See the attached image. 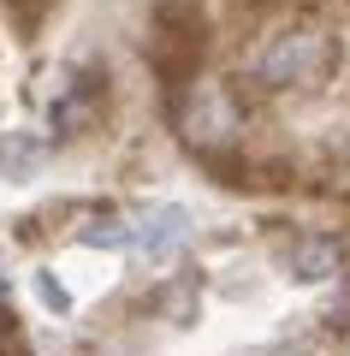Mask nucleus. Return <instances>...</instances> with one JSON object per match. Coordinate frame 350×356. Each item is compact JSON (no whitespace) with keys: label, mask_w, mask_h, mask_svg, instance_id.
<instances>
[{"label":"nucleus","mask_w":350,"mask_h":356,"mask_svg":"<svg viewBox=\"0 0 350 356\" xmlns=\"http://www.w3.org/2000/svg\"><path fill=\"white\" fill-rule=\"evenodd\" d=\"M36 285H42V297H48V303H54V309H65V291H60V285H54V280H48V273H42V280H36Z\"/></svg>","instance_id":"nucleus-8"},{"label":"nucleus","mask_w":350,"mask_h":356,"mask_svg":"<svg viewBox=\"0 0 350 356\" xmlns=\"http://www.w3.org/2000/svg\"><path fill=\"white\" fill-rule=\"evenodd\" d=\"M48 6H54V0H6V18H13L18 30H36Z\"/></svg>","instance_id":"nucleus-7"},{"label":"nucleus","mask_w":350,"mask_h":356,"mask_svg":"<svg viewBox=\"0 0 350 356\" xmlns=\"http://www.w3.org/2000/svg\"><path fill=\"white\" fill-rule=\"evenodd\" d=\"M338 48L326 30H279L262 54H255V77L267 89H303V83H321L333 72Z\"/></svg>","instance_id":"nucleus-1"},{"label":"nucleus","mask_w":350,"mask_h":356,"mask_svg":"<svg viewBox=\"0 0 350 356\" xmlns=\"http://www.w3.org/2000/svg\"><path fill=\"white\" fill-rule=\"evenodd\" d=\"M285 273H291V280H303V285L333 280V273H338V243H326V238H297V243L285 250Z\"/></svg>","instance_id":"nucleus-4"},{"label":"nucleus","mask_w":350,"mask_h":356,"mask_svg":"<svg viewBox=\"0 0 350 356\" xmlns=\"http://www.w3.org/2000/svg\"><path fill=\"white\" fill-rule=\"evenodd\" d=\"M184 238H190V214H184L178 202L149 208V214H143V226H131V243H137L149 261H166V255H173Z\"/></svg>","instance_id":"nucleus-3"},{"label":"nucleus","mask_w":350,"mask_h":356,"mask_svg":"<svg viewBox=\"0 0 350 356\" xmlns=\"http://www.w3.org/2000/svg\"><path fill=\"white\" fill-rule=\"evenodd\" d=\"M238 131H244V107L225 83H190L184 89V102H178V137L190 149L220 154V149L238 143Z\"/></svg>","instance_id":"nucleus-2"},{"label":"nucleus","mask_w":350,"mask_h":356,"mask_svg":"<svg viewBox=\"0 0 350 356\" xmlns=\"http://www.w3.org/2000/svg\"><path fill=\"white\" fill-rule=\"evenodd\" d=\"M42 166V137H30V131H6L0 137V172L6 178H30Z\"/></svg>","instance_id":"nucleus-6"},{"label":"nucleus","mask_w":350,"mask_h":356,"mask_svg":"<svg viewBox=\"0 0 350 356\" xmlns=\"http://www.w3.org/2000/svg\"><path fill=\"white\" fill-rule=\"evenodd\" d=\"M95 107H101V83H95V77H83L77 89H65V95H60L54 125H60V131H83L89 119H95Z\"/></svg>","instance_id":"nucleus-5"}]
</instances>
